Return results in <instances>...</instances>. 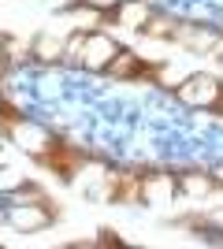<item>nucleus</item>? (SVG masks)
<instances>
[{"label":"nucleus","instance_id":"obj_9","mask_svg":"<svg viewBox=\"0 0 223 249\" xmlns=\"http://www.w3.org/2000/svg\"><path fill=\"white\" fill-rule=\"evenodd\" d=\"M182 186L190 190V194H205V190L212 186V182H208V178H197V175H190V178H186V182H182Z\"/></svg>","mask_w":223,"mask_h":249},{"label":"nucleus","instance_id":"obj_13","mask_svg":"<svg viewBox=\"0 0 223 249\" xmlns=\"http://www.w3.org/2000/svg\"><path fill=\"white\" fill-rule=\"evenodd\" d=\"M216 223H220V227H223V212H220V216H216Z\"/></svg>","mask_w":223,"mask_h":249},{"label":"nucleus","instance_id":"obj_7","mask_svg":"<svg viewBox=\"0 0 223 249\" xmlns=\"http://www.w3.org/2000/svg\"><path fill=\"white\" fill-rule=\"evenodd\" d=\"M11 219H15L22 231H30V227H41V223H45V212H34L30 205H22V208H15V216H11Z\"/></svg>","mask_w":223,"mask_h":249},{"label":"nucleus","instance_id":"obj_2","mask_svg":"<svg viewBox=\"0 0 223 249\" xmlns=\"http://www.w3.org/2000/svg\"><path fill=\"white\" fill-rule=\"evenodd\" d=\"M82 56H86V63H89V67H108V63H112V56H116V45L108 41V37H86Z\"/></svg>","mask_w":223,"mask_h":249},{"label":"nucleus","instance_id":"obj_8","mask_svg":"<svg viewBox=\"0 0 223 249\" xmlns=\"http://www.w3.org/2000/svg\"><path fill=\"white\" fill-rule=\"evenodd\" d=\"M145 34L149 37H171V34H175V26H171V22H164V19H153L145 26Z\"/></svg>","mask_w":223,"mask_h":249},{"label":"nucleus","instance_id":"obj_1","mask_svg":"<svg viewBox=\"0 0 223 249\" xmlns=\"http://www.w3.org/2000/svg\"><path fill=\"white\" fill-rule=\"evenodd\" d=\"M179 97L186 104H216L220 101V86L208 78V74H193L179 86Z\"/></svg>","mask_w":223,"mask_h":249},{"label":"nucleus","instance_id":"obj_12","mask_svg":"<svg viewBox=\"0 0 223 249\" xmlns=\"http://www.w3.org/2000/svg\"><path fill=\"white\" fill-rule=\"evenodd\" d=\"M0 67H4V45H0Z\"/></svg>","mask_w":223,"mask_h":249},{"label":"nucleus","instance_id":"obj_3","mask_svg":"<svg viewBox=\"0 0 223 249\" xmlns=\"http://www.w3.org/2000/svg\"><path fill=\"white\" fill-rule=\"evenodd\" d=\"M41 160H45V164H49V167H56V171H60V175H71L74 167L82 164V156L74 153V149H67V145H56L52 153H45Z\"/></svg>","mask_w":223,"mask_h":249},{"label":"nucleus","instance_id":"obj_10","mask_svg":"<svg viewBox=\"0 0 223 249\" xmlns=\"http://www.w3.org/2000/svg\"><path fill=\"white\" fill-rule=\"evenodd\" d=\"M37 52H41V56H60V41H49V37H41V41H37Z\"/></svg>","mask_w":223,"mask_h":249},{"label":"nucleus","instance_id":"obj_5","mask_svg":"<svg viewBox=\"0 0 223 249\" xmlns=\"http://www.w3.org/2000/svg\"><path fill=\"white\" fill-rule=\"evenodd\" d=\"M145 22V4L141 0H127L119 8V26H141Z\"/></svg>","mask_w":223,"mask_h":249},{"label":"nucleus","instance_id":"obj_4","mask_svg":"<svg viewBox=\"0 0 223 249\" xmlns=\"http://www.w3.org/2000/svg\"><path fill=\"white\" fill-rule=\"evenodd\" d=\"M108 74H112V78H130V74H141L138 56H134V52H116V56H112V63H108Z\"/></svg>","mask_w":223,"mask_h":249},{"label":"nucleus","instance_id":"obj_6","mask_svg":"<svg viewBox=\"0 0 223 249\" xmlns=\"http://www.w3.org/2000/svg\"><path fill=\"white\" fill-rule=\"evenodd\" d=\"M108 190H112V186H108ZM112 197H116V201H138V197H141V178L123 175V182L112 190Z\"/></svg>","mask_w":223,"mask_h":249},{"label":"nucleus","instance_id":"obj_11","mask_svg":"<svg viewBox=\"0 0 223 249\" xmlns=\"http://www.w3.org/2000/svg\"><path fill=\"white\" fill-rule=\"evenodd\" d=\"M82 45H86V37H82V34H74L71 41H67V56H78V52H82Z\"/></svg>","mask_w":223,"mask_h":249}]
</instances>
